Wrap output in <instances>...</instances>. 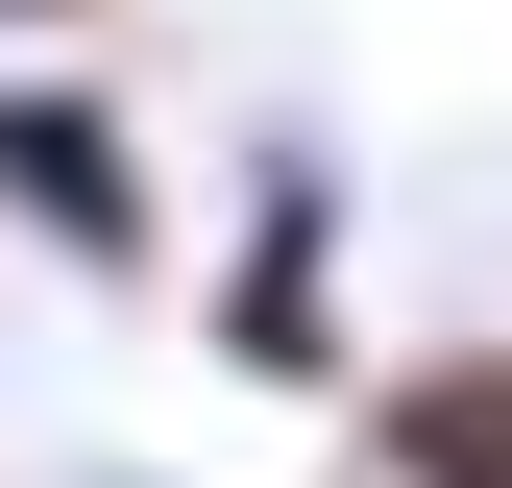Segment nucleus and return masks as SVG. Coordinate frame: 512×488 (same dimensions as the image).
I'll use <instances>...</instances> for the list:
<instances>
[{"instance_id":"1","label":"nucleus","mask_w":512,"mask_h":488,"mask_svg":"<svg viewBox=\"0 0 512 488\" xmlns=\"http://www.w3.org/2000/svg\"><path fill=\"white\" fill-rule=\"evenodd\" d=\"M0 220H25L74 293H171V171H147V98H122V74H74V49H0Z\"/></svg>"},{"instance_id":"2","label":"nucleus","mask_w":512,"mask_h":488,"mask_svg":"<svg viewBox=\"0 0 512 488\" xmlns=\"http://www.w3.org/2000/svg\"><path fill=\"white\" fill-rule=\"evenodd\" d=\"M196 342L244 366V391H317V415H342V147H317V122L244 147V220H220Z\"/></svg>"},{"instance_id":"3","label":"nucleus","mask_w":512,"mask_h":488,"mask_svg":"<svg viewBox=\"0 0 512 488\" xmlns=\"http://www.w3.org/2000/svg\"><path fill=\"white\" fill-rule=\"evenodd\" d=\"M342 440L366 488H512V342H391V366H342Z\"/></svg>"},{"instance_id":"4","label":"nucleus","mask_w":512,"mask_h":488,"mask_svg":"<svg viewBox=\"0 0 512 488\" xmlns=\"http://www.w3.org/2000/svg\"><path fill=\"white\" fill-rule=\"evenodd\" d=\"M74 25H98V0H0V49H74Z\"/></svg>"},{"instance_id":"5","label":"nucleus","mask_w":512,"mask_h":488,"mask_svg":"<svg viewBox=\"0 0 512 488\" xmlns=\"http://www.w3.org/2000/svg\"><path fill=\"white\" fill-rule=\"evenodd\" d=\"M98 488H171V464H98Z\"/></svg>"}]
</instances>
